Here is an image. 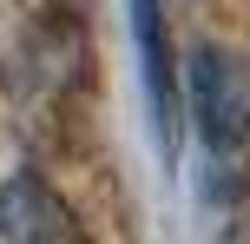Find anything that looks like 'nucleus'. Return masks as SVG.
I'll list each match as a JSON object with an SVG mask.
<instances>
[{
  "instance_id": "3",
  "label": "nucleus",
  "mask_w": 250,
  "mask_h": 244,
  "mask_svg": "<svg viewBox=\"0 0 250 244\" xmlns=\"http://www.w3.org/2000/svg\"><path fill=\"white\" fill-rule=\"evenodd\" d=\"M0 244H86V238H79V218L53 198L46 178L13 172L0 185Z\"/></svg>"
},
{
  "instance_id": "1",
  "label": "nucleus",
  "mask_w": 250,
  "mask_h": 244,
  "mask_svg": "<svg viewBox=\"0 0 250 244\" xmlns=\"http://www.w3.org/2000/svg\"><path fill=\"white\" fill-rule=\"evenodd\" d=\"M191 119H198V139H204L211 172L217 178H224V172L237 178L250 165V99H244L237 66H230L217 46L191 53Z\"/></svg>"
},
{
  "instance_id": "2",
  "label": "nucleus",
  "mask_w": 250,
  "mask_h": 244,
  "mask_svg": "<svg viewBox=\"0 0 250 244\" xmlns=\"http://www.w3.org/2000/svg\"><path fill=\"white\" fill-rule=\"evenodd\" d=\"M132 13V40H138V73H145V106H151V132L158 152H178V60L165 40V0H125Z\"/></svg>"
}]
</instances>
